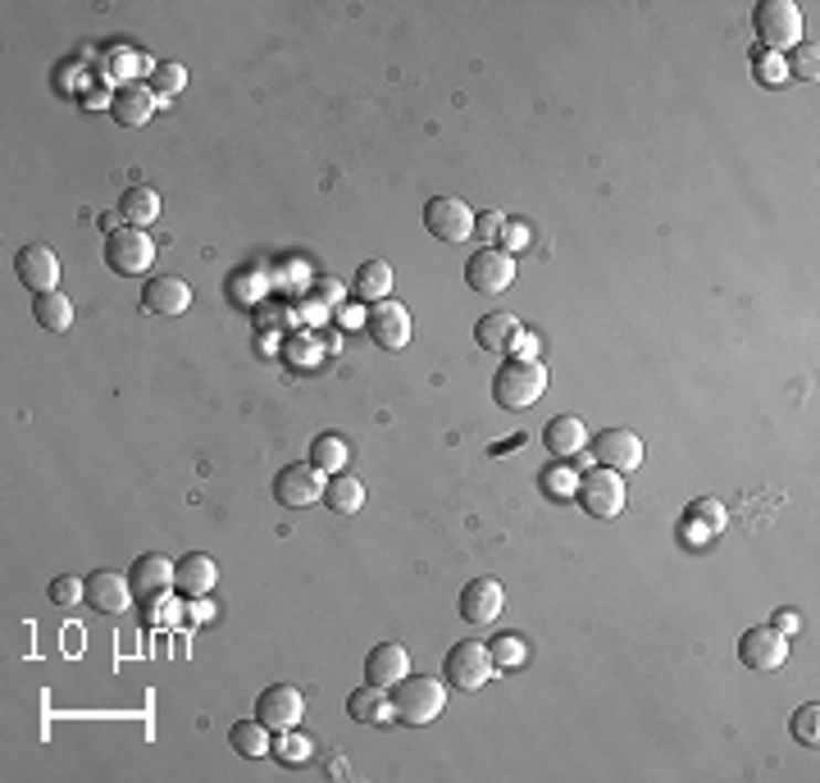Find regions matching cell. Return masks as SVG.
<instances>
[{
	"label": "cell",
	"mask_w": 820,
	"mask_h": 783,
	"mask_svg": "<svg viewBox=\"0 0 820 783\" xmlns=\"http://www.w3.org/2000/svg\"><path fill=\"white\" fill-rule=\"evenodd\" d=\"M388 701H392V716L401 724H429V720L442 716V706H446V684L429 679V675H406L401 684H392Z\"/></svg>",
	"instance_id": "cell-1"
},
{
	"label": "cell",
	"mask_w": 820,
	"mask_h": 783,
	"mask_svg": "<svg viewBox=\"0 0 820 783\" xmlns=\"http://www.w3.org/2000/svg\"><path fill=\"white\" fill-rule=\"evenodd\" d=\"M547 392V369L538 360H519L511 356L497 374H493V401L502 410H529Z\"/></svg>",
	"instance_id": "cell-2"
},
{
	"label": "cell",
	"mask_w": 820,
	"mask_h": 783,
	"mask_svg": "<svg viewBox=\"0 0 820 783\" xmlns=\"http://www.w3.org/2000/svg\"><path fill=\"white\" fill-rule=\"evenodd\" d=\"M753 32L761 51H785V46H798L802 42V10L793 6V0H761V6L753 10Z\"/></svg>",
	"instance_id": "cell-3"
},
{
	"label": "cell",
	"mask_w": 820,
	"mask_h": 783,
	"mask_svg": "<svg viewBox=\"0 0 820 783\" xmlns=\"http://www.w3.org/2000/svg\"><path fill=\"white\" fill-rule=\"evenodd\" d=\"M493 652L483 647V643H456L452 652H446V660H442V675H446V684L452 688H461V692H479L483 684L493 679Z\"/></svg>",
	"instance_id": "cell-4"
},
{
	"label": "cell",
	"mask_w": 820,
	"mask_h": 783,
	"mask_svg": "<svg viewBox=\"0 0 820 783\" xmlns=\"http://www.w3.org/2000/svg\"><path fill=\"white\" fill-rule=\"evenodd\" d=\"M575 497L588 515H598V519H611L624 510L629 493H624V474L616 469H588L579 483H575Z\"/></svg>",
	"instance_id": "cell-5"
},
{
	"label": "cell",
	"mask_w": 820,
	"mask_h": 783,
	"mask_svg": "<svg viewBox=\"0 0 820 783\" xmlns=\"http://www.w3.org/2000/svg\"><path fill=\"white\" fill-rule=\"evenodd\" d=\"M424 229H429V237H438L446 246L470 242L474 237V210L461 197H433L424 205Z\"/></svg>",
	"instance_id": "cell-6"
},
{
	"label": "cell",
	"mask_w": 820,
	"mask_h": 783,
	"mask_svg": "<svg viewBox=\"0 0 820 783\" xmlns=\"http://www.w3.org/2000/svg\"><path fill=\"white\" fill-rule=\"evenodd\" d=\"M151 260H156V242L146 237L141 229H119V233H109L105 237V265L124 274V278H137L151 269Z\"/></svg>",
	"instance_id": "cell-7"
},
{
	"label": "cell",
	"mask_w": 820,
	"mask_h": 783,
	"mask_svg": "<svg viewBox=\"0 0 820 783\" xmlns=\"http://www.w3.org/2000/svg\"><path fill=\"white\" fill-rule=\"evenodd\" d=\"M465 283L483 296H497L515 283V255H506L502 246H479L470 260H465Z\"/></svg>",
	"instance_id": "cell-8"
},
{
	"label": "cell",
	"mask_w": 820,
	"mask_h": 783,
	"mask_svg": "<svg viewBox=\"0 0 820 783\" xmlns=\"http://www.w3.org/2000/svg\"><path fill=\"white\" fill-rule=\"evenodd\" d=\"M274 501L278 506H315V501H324V474L306 461H296V465H283L278 474H274Z\"/></svg>",
	"instance_id": "cell-9"
},
{
	"label": "cell",
	"mask_w": 820,
	"mask_h": 783,
	"mask_svg": "<svg viewBox=\"0 0 820 783\" xmlns=\"http://www.w3.org/2000/svg\"><path fill=\"white\" fill-rule=\"evenodd\" d=\"M255 720H265V729H274V733L296 729V724L306 720V697L296 692L292 684H274V688L260 692V701H255Z\"/></svg>",
	"instance_id": "cell-10"
},
{
	"label": "cell",
	"mask_w": 820,
	"mask_h": 783,
	"mask_svg": "<svg viewBox=\"0 0 820 783\" xmlns=\"http://www.w3.org/2000/svg\"><path fill=\"white\" fill-rule=\"evenodd\" d=\"M592 456H598L602 469L633 474L643 465V437L629 433V428H602L598 437H592Z\"/></svg>",
	"instance_id": "cell-11"
},
{
	"label": "cell",
	"mask_w": 820,
	"mask_h": 783,
	"mask_svg": "<svg viewBox=\"0 0 820 783\" xmlns=\"http://www.w3.org/2000/svg\"><path fill=\"white\" fill-rule=\"evenodd\" d=\"M141 310H146V315H160V319L188 315V310H192V287L182 283L178 274L146 278V283H141Z\"/></svg>",
	"instance_id": "cell-12"
},
{
	"label": "cell",
	"mask_w": 820,
	"mask_h": 783,
	"mask_svg": "<svg viewBox=\"0 0 820 783\" xmlns=\"http://www.w3.org/2000/svg\"><path fill=\"white\" fill-rule=\"evenodd\" d=\"M14 274H19V283H23L32 296L60 292V287H55V283H60V255H55L51 246H42V242H32V246H23V251L14 255Z\"/></svg>",
	"instance_id": "cell-13"
},
{
	"label": "cell",
	"mask_w": 820,
	"mask_h": 783,
	"mask_svg": "<svg viewBox=\"0 0 820 783\" xmlns=\"http://www.w3.org/2000/svg\"><path fill=\"white\" fill-rule=\"evenodd\" d=\"M738 660L748 669H779L789 660V647H785V633L770 628V624H757L738 638Z\"/></svg>",
	"instance_id": "cell-14"
},
{
	"label": "cell",
	"mask_w": 820,
	"mask_h": 783,
	"mask_svg": "<svg viewBox=\"0 0 820 783\" xmlns=\"http://www.w3.org/2000/svg\"><path fill=\"white\" fill-rule=\"evenodd\" d=\"M128 588H133L137 602H156V596H165L174 588V565L165 561L160 551H146V555H137L133 570H128Z\"/></svg>",
	"instance_id": "cell-15"
},
{
	"label": "cell",
	"mask_w": 820,
	"mask_h": 783,
	"mask_svg": "<svg viewBox=\"0 0 820 783\" xmlns=\"http://www.w3.org/2000/svg\"><path fill=\"white\" fill-rule=\"evenodd\" d=\"M369 338H375V347L383 351H401L410 342V310L397 306V301H379L375 310H369Z\"/></svg>",
	"instance_id": "cell-16"
},
{
	"label": "cell",
	"mask_w": 820,
	"mask_h": 783,
	"mask_svg": "<svg viewBox=\"0 0 820 783\" xmlns=\"http://www.w3.org/2000/svg\"><path fill=\"white\" fill-rule=\"evenodd\" d=\"M156 105H165V100L151 92V83H124L115 92V100H109V115H115L124 128H141L156 115Z\"/></svg>",
	"instance_id": "cell-17"
},
{
	"label": "cell",
	"mask_w": 820,
	"mask_h": 783,
	"mask_svg": "<svg viewBox=\"0 0 820 783\" xmlns=\"http://www.w3.org/2000/svg\"><path fill=\"white\" fill-rule=\"evenodd\" d=\"M497 615H502V583L497 579H470L461 588V620L493 624Z\"/></svg>",
	"instance_id": "cell-18"
},
{
	"label": "cell",
	"mask_w": 820,
	"mask_h": 783,
	"mask_svg": "<svg viewBox=\"0 0 820 783\" xmlns=\"http://www.w3.org/2000/svg\"><path fill=\"white\" fill-rule=\"evenodd\" d=\"M410 675V656L401 643H379L375 652L365 656V684H375V688H392Z\"/></svg>",
	"instance_id": "cell-19"
},
{
	"label": "cell",
	"mask_w": 820,
	"mask_h": 783,
	"mask_svg": "<svg viewBox=\"0 0 820 783\" xmlns=\"http://www.w3.org/2000/svg\"><path fill=\"white\" fill-rule=\"evenodd\" d=\"M214 579H219V565L210 561L206 551H188V555H182V561L174 565V588L188 596V602L206 596V592L214 588Z\"/></svg>",
	"instance_id": "cell-20"
},
{
	"label": "cell",
	"mask_w": 820,
	"mask_h": 783,
	"mask_svg": "<svg viewBox=\"0 0 820 783\" xmlns=\"http://www.w3.org/2000/svg\"><path fill=\"white\" fill-rule=\"evenodd\" d=\"M128 596H133V588H128V579H119L115 570L87 574V606H92V611L119 615V611H128Z\"/></svg>",
	"instance_id": "cell-21"
},
{
	"label": "cell",
	"mask_w": 820,
	"mask_h": 783,
	"mask_svg": "<svg viewBox=\"0 0 820 783\" xmlns=\"http://www.w3.org/2000/svg\"><path fill=\"white\" fill-rule=\"evenodd\" d=\"M543 446L556 456V461H570V456H579L584 446H588V428H584V420H575V415H561V420H551L547 428H543Z\"/></svg>",
	"instance_id": "cell-22"
},
{
	"label": "cell",
	"mask_w": 820,
	"mask_h": 783,
	"mask_svg": "<svg viewBox=\"0 0 820 783\" xmlns=\"http://www.w3.org/2000/svg\"><path fill=\"white\" fill-rule=\"evenodd\" d=\"M119 214H124L128 229H146V223L160 219V192L146 188V182H133V188H124V197H119Z\"/></svg>",
	"instance_id": "cell-23"
},
{
	"label": "cell",
	"mask_w": 820,
	"mask_h": 783,
	"mask_svg": "<svg viewBox=\"0 0 820 783\" xmlns=\"http://www.w3.org/2000/svg\"><path fill=\"white\" fill-rule=\"evenodd\" d=\"M356 296L360 301H369V306H379V301H388V292H392V265L388 260H365V265L356 269Z\"/></svg>",
	"instance_id": "cell-24"
},
{
	"label": "cell",
	"mask_w": 820,
	"mask_h": 783,
	"mask_svg": "<svg viewBox=\"0 0 820 783\" xmlns=\"http://www.w3.org/2000/svg\"><path fill=\"white\" fill-rule=\"evenodd\" d=\"M347 716H351L356 724H383V720L392 716V701L383 697V688L365 684V688H356V692L347 697Z\"/></svg>",
	"instance_id": "cell-25"
},
{
	"label": "cell",
	"mask_w": 820,
	"mask_h": 783,
	"mask_svg": "<svg viewBox=\"0 0 820 783\" xmlns=\"http://www.w3.org/2000/svg\"><path fill=\"white\" fill-rule=\"evenodd\" d=\"M324 506H328L333 515H356V510L365 506V483L351 478V474H333V478L324 483Z\"/></svg>",
	"instance_id": "cell-26"
},
{
	"label": "cell",
	"mask_w": 820,
	"mask_h": 783,
	"mask_svg": "<svg viewBox=\"0 0 820 783\" xmlns=\"http://www.w3.org/2000/svg\"><path fill=\"white\" fill-rule=\"evenodd\" d=\"M515 332H519V319L506 315V310H497V315H483V319L474 324V342H479L483 351H506V347L515 342Z\"/></svg>",
	"instance_id": "cell-27"
},
{
	"label": "cell",
	"mask_w": 820,
	"mask_h": 783,
	"mask_svg": "<svg viewBox=\"0 0 820 783\" xmlns=\"http://www.w3.org/2000/svg\"><path fill=\"white\" fill-rule=\"evenodd\" d=\"M229 742H233V752H238L242 761H260V756L274 748L265 720H238V724L229 729Z\"/></svg>",
	"instance_id": "cell-28"
},
{
	"label": "cell",
	"mask_w": 820,
	"mask_h": 783,
	"mask_svg": "<svg viewBox=\"0 0 820 783\" xmlns=\"http://www.w3.org/2000/svg\"><path fill=\"white\" fill-rule=\"evenodd\" d=\"M32 319L46 332H64L73 324V301L64 292H42V296H32Z\"/></svg>",
	"instance_id": "cell-29"
},
{
	"label": "cell",
	"mask_w": 820,
	"mask_h": 783,
	"mask_svg": "<svg viewBox=\"0 0 820 783\" xmlns=\"http://www.w3.org/2000/svg\"><path fill=\"white\" fill-rule=\"evenodd\" d=\"M311 465H315L319 474H343V465H347V442H343L338 433H319V437L311 442Z\"/></svg>",
	"instance_id": "cell-30"
},
{
	"label": "cell",
	"mask_w": 820,
	"mask_h": 783,
	"mask_svg": "<svg viewBox=\"0 0 820 783\" xmlns=\"http://www.w3.org/2000/svg\"><path fill=\"white\" fill-rule=\"evenodd\" d=\"M488 652H493V665H502V669H515L519 660L529 656V647H525V638H519V633H502V638L488 643Z\"/></svg>",
	"instance_id": "cell-31"
},
{
	"label": "cell",
	"mask_w": 820,
	"mask_h": 783,
	"mask_svg": "<svg viewBox=\"0 0 820 783\" xmlns=\"http://www.w3.org/2000/svg\"><path fill=\"white\" fill-rule=\"evenodd\" d=\"M182 83H188V68H182L178 60H160L156 64V73H151V92L156 96H174V92H182Z\"/></svg>",
	"instance_id": "cell-32"
},
{
	"label": "cell",
	"mask_w": 820,
	"mask_h": 783,
	"mask_svg": "<svg viewBox=\"0 0 820 783\" xmlns=\"http://www.w3.org/2000/svg\"><path fill=\"white\" fill-rule=\"evenodd\" d=\"M51 602H55V606H78V602H87V579H78V574L51 579Z\"/></svg>",
	"instance_id": "cell-33"
},
{
	"label": "cell",
	"mask_w": 820,
	"mask_h": 783,
	"mask_svg": "<svg viewBox=\"0 0 820 783\" xmlns=\"http://www.w3.org/2000/svg\"><path fill=\"white\" fill-rule=\"evenodd\" d=\"M274 756H278L283 765H302V761H311V742L296 738V729H283V733L274 738Z\"/></svg>",
	"instance_id": "cell-34"
},
{
	"label": "cell",
	"mask_w": 820,
	"mask_h": 783,
	"mask_svg": "<svg viewBox=\"0 0 820 783\" xmlns=\"http://www.w3.org/2000/svg\"><path fill=\"white\" fill-rule=\"evenodd\" d=\"M757 83H766V87H775V83H785L789 78V64H785V55H775V51H757Z\"/></svg>",
	"instance_id": "cell-35"
},
{
	"label": "cell",
	"mask_w": 820,
	"mask_h": 783,
	"mask_svg": "<svg viewBox=\"0 0 820 783\" xmlns=\"http://www.w3.org/2000/svg\"><path fill=\"white\" fill-rule=\"evenodd\" d=\"M684 515H688V519H697V525H702V529H712V533H721V529H725V506H721V501H712V497L693 501Z\"/></svg>",
	"instance_id": "cell-36"
},
{
	"label": "cell",
	"mask_w": 820,
	"mask_h": 783,
	"mask_svg": "<svg viewBox=\"0 0 820 783\" xmlns=\"http://www.w3.org/2000/svg\"><path fill=\"white\" fill-rule=\"evenodd\" d=\"M816 720H820V706H816V701H807L802 711L793 716V738H798V742H807V748H811V742L820 738V724H816Z\"/></svg>",
	"instance_id": "cell-37"
},
{
	"label": "cell",
	"mask_w": 820,
	"mask_h": 783,
	"mask_svg": "<svg viewBox=\"0 0 820 783\" xmlns=\"http://www.w3.org/2000/svg\"><path fill=\"white\" fill-rule=\"evenodd\" d=\"M820 51L816 46H807V42H798V51H793V60H785L789 64V73H798V78H816V73H820Z\"/></svg>",
	"instance_id": "cell-38"
},
{
	"label": "cell",
	"mask_w": 820,
	"mask_h": 783,
	"mask_svg": "<svg viewBox=\"0 0 820 783\" xmlns=\"http://www.w3.org/2000/svg\"><path fill=\"white\" fill-rule=\"evenodd\" d=\"M502 223H506L502 210H483V219H474V233L483 237V246H493V237H502Z\"/></svg>",
	"instance_id": "cell-39"
},
{
	"label": "cell",
	"mask_w": 820,
	"mask_h": 783,
	"mask_svg": "<svg viewBox=\"0 0 820 783\" xmlns=\"http://www.w3.org/2000/svg\"><path fill=\"white\" fill-rule=\"evenodd\" d=\"M529 246V229H525V223H502V251L506 255H515V251H525Z\"/></svg>",
	"instance_id": "cell-40"
},
{
	"label": "cell",
	"mask_w": 820,
	"mask_h": 783,
	"mask_svg": "<svg viewBox=\"0 0 820 783\" xmlns=\"http://www.w3.org/2000/svg\"><path fill=\"white\" fill-rule=\"evenodd\" d=\"M575 483H579V478H575L570 469H547V474H543V488L556 493V497H561V493H575Z\"/></svg>",
	"instance_id": "cell-41"
},
{
	"label": "cell",
	"mask_w": 820,
	"mask_h": 783,
	"mask_svg": "<svg viewBox=\"0 0 820 783\" xmlns=\"http://www.w3.org/2000/svg\"><path fill=\"white\" fill-rule=\"evenodd\" d=\"M706 538H712V529H702L697 519H688V515H684V542H688V547H697V542H706Z\"/></svg>",
	"instance_id": "cell-42"
},
{
	"label": "cell",
	"mask_w": 820,
	"mask_h": 783,
	"mask_svg": "<svg viewBox=\"0 0 820 783\" xmlns=\"http://www.w3.org/2000/svg\"><path fill=\"white\" fill-rule=\"evenodd\" d=\"M770 628H779V633H793V628H798V615H793V611H779Z\"/></svg>",
	"instance_id": "cell-43"
},
{
	"label": "cell",
	"mask_w": 820,
	"mask_h": 783,
	"mask_svg": "<svg viewBox=\"0 0 820 783\" xmlns=\"http://www.w3.org/2000/svg\"><path fill=\"white\" fill-rule=\"evenodd\" d=\"M119 219H124V214H105V219H101V229H105V233H119Z\"/></svg>",
	"instance_id": "cell-44"
}]
</instances>
